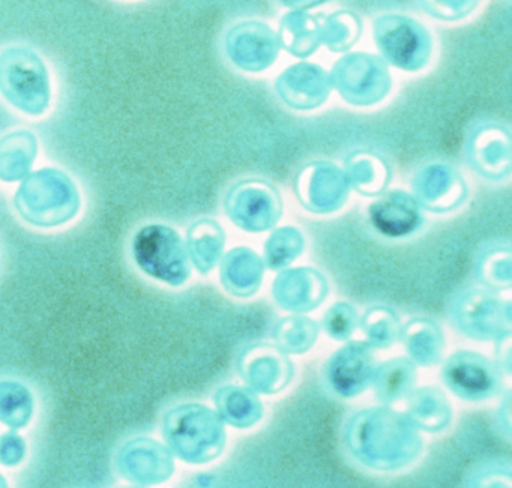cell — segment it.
I'll use <instances>...</instances> for the list:
<instances>
[{"mask_svg":"<svg viewBox=\"0 0 512 488\" xmlns=\"http://www.w3.org/2000/svg\"><path fill=\"white\" fill-rule=\"evenodd\" d=\"M14 208L31 226L53 229L77 217L82 208V196L68 173L46 167L22 179L14 196Z\"/></svg>","mask_w":512,"mask_h":488,"instance_id":"obj_1","label":"cell"},{"mask_svg":"<svg viewBox=\"0 0 512 488\" xmlns=\"http://www.w3.org/2000/svg\"><path fill=\"white\" fill-rule=\"evenodd\" d=\"M0 95L11 107L34 118L49 110L52 80L35 50L10 46L0 52Z\"/></svg>","mask_w":512,"mask_h":488,"instance_id":"obj_2","label":"cell"},{"mask_svg":"<svg viewBox=\"0 0 512 488\" xmlns=\"http://www.w3.org/2000/svg\"><path fill=\"white\" fill-rule=\"evenodd\" d=\"M163 436L181 460L193 464L217 457L224 443L220 419L200 404H184L169 410L164 416Z\"/></svg>","mask_w":512,"mask_h":488,"instance_id":"obj_3","label":"cell"},{"mask_svg":"<svg viewBox=\"0 0 512 488\" xmlns=\"http://www.w3.org/2000/svg\"><path fill=\"white\" fill-rule=\"evenodd\" d=\"M137 268L161 283L182 286L190 278L187 248L179 233L164 224L140 227L131 242Z\"/></svg>","mask_w":512,"mask_h":488,"instance_id":"obj_4","label":"cell"},{"mask_svg":"<svg viewBox=\"0 0 512 488\" xmlns=\"http://www.w3.org/2000/svg\"><path fill=\"white\" fill-rule=\"evenodd\" d=\"M374 37L383 55L397 67L418 68L430 56V35L407 17H380L374 23Z\"/></svg>","mask_w":512,"mask_h":488,"instance_id":"obj_5","label":"cell"},{"mask_svg":"<svg viewBox=\"0 0 512 488\" xmlns=\"http://www.w3.org/2000/svg\"><path fill=\"white\" fill-rule=\"evenodd\" d=\"M443 379L454 394L478 401L499 394L502 389V368L476 353L460 352L446 362Z\"/></svg>","mask_w":512,"mask_h":488,"instance_id":"obj_6","label":"cell"},{"mask_svg":"<svg viewBox=\"0 0 512 488\" xmlns=\"http://www.w3.org/2000/svg\"><path fill=\"white\" fill-rule=\"evenodd\" d=\"M116 466L122 478L137 485L161 484L175 470L170 448L151 437H137L125 443L116 458Z\"/></svg>","mask_w":512,"mask_h":488,"instance_id":"obj_7","label":"cell"},{"mask_svg":"<svg viewBox=\"0 0 512 488\" xmlns=\"http://www.w3.org/2000/svg\"><path fill=\"white\" fill-rule=\"evenodd\" d=\"M329 382L341 394H358L373 376V356L364 344H350L329 362Z\"/></svg>","mask_w":512,"mask_h":488,"instance_id":"obj_8","label":"cell"},{"mask_svg":"<svg viewBox=\"0 0 512 488\" xmlns=\"http://www.w3.org/2000/svg\"><path fill=\"white\" fill-rule=\"evenodd\" d=\"M38 139L28 130L0 137V181L17 182L31 172L38 157Z\"/></svg>","mask_w":512,"mask_h":488,"instance_id":"obj_9","label":"cell"},{"mask_svg":"<svg viewBox=\"0 0 512 488\" xmlns=\"http://www.w3.org/2000/svg\"><path fill=\"white\" fill-rule=\"evenodd\" d=\"M35 412V400L28 386L14 380L0 382V422L11 430L25 428Z\"/></svg>","mask_w":512,"mask_h":488,"instance_id":"obj_10","label":"cell"},{"mask_svg":"<svg viewBox=\"0 0 512 488\" xmlns=\"http://www.w3.org/2000/svg\"><path fill=\"white\" fill-rule=\"evenodd\" d=\"M218 229L211 221H199L188 230V247L191 259L200 272H208L214 266L215 257L220 251Z\"/></svg>","mask_w":512,"mask_h":488,"instance_id":"obj_11","label":"cell"},{"mask_svg":"<svg viewBox=\"0 0 512 488\" xmlns=\"http://www.w3.org/2000/svg\"><path fill=\"white\" fill-rule=\"evenodd\" d=\"M377 394L386 401H394L406 394L413 383V370L409 362L397 359L383 365L376 374ZM379 397V398H380Z\"/></svg>","mask_w":512,"mask_h":488,"instance_id":"obj_12","label":"cell"},{"mask_svg":"<svg viewBox=\"0 0 512 488\" xmlns=\"http://www.w3.org/2000/svg\"><path fill=\"white\" fill-rule=\"evenodd\" d=\"M425 10L434 17L445 20H457L466 16L478 5V0H422Z\"/></svg>","mask_w":512,"mask_h":488,"instance_id":"obj_13","label":"cell"},{"mask_svg":"<svg viewBox=\"0 0 512 488\" xmlns=\"http://www.w3.org/2000/svg\"><path fill=\"white\" fill-rule=\"evenodd\" d=\"M28 446L26 440L16 433V430L7 431L0 436V464L2 466H19L25 460Z\"/></svg>","mask_w":512,"mask_h":488,"instance_id":"obj_14","label":"cell"},{"mask_svg":"<svg viewBox=\"0 0 512 488\" xmlns=\"http://www.w3.org/2000/svg\"><path fill=\"white\" fill-rule=\"evenodd\" d=\"M352 311L346 305H338L334 310H329L326 317L325 328L335 338H347L352 331Z\"/></svg>","mask_w":512,"mask_h":488,"instance_id":"obj_15","label":"cell"},{"mask_svg":"<svg viewBox=\"0 0 512 488\" xmlns=\"http://www.w3.org/2000/svg\"><path fill=\"white\" fill-rule=\"evenodd\" d=\"M323 0H287L286 5L289 7L310 8L322 4Z\"/></svg>","mask_w":512,"mask_h":488,"instance_id":"obj_16","label":"cell"},{"mask_svg":"<svg viewBox=\"0 0 512 488\" xmlns=\"http://www.w3.org/2000/svg\"><path fill=\"white\" fill-rule=\"evenodd\" d=\"M8 487L7 479H5L4 475H0V488Z\"/></svg>","mask_w":512,"mask_h":488,"instance_id":"obj_17","label":"cell"}]
</instances>
